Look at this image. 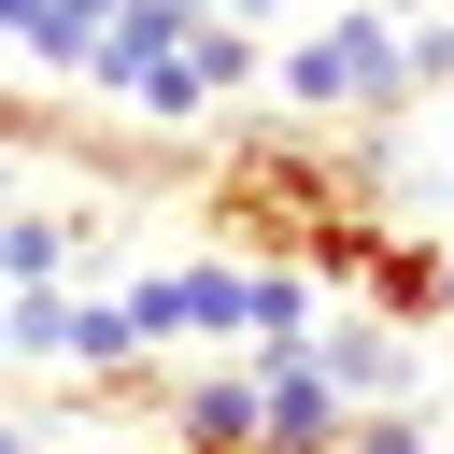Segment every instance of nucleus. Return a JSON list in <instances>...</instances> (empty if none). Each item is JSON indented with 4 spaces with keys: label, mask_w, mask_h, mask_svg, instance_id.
Returning a JSON list of instances; mask_svg holds the SVG:
<instances>
[{
    "label": "nucleus",
    "mask_w": 454,
    "mask_h": 454,
    "mask_svg": "<svg viewBox=\"0 0 454 454\" xmlns=\"http://www.w3.org/2000/svg\"><path fill=\"white\" fill-rule=\"evenodd\" d=\"M114 298H128L142 340H227V355H241V255H184V270H142V284H114Z\"/></svg>",
    "instance_id": "nucleus-2"
},
{
    "label": "nucleus",
    "mask_w": 454,
    "mask_h": 454,
    "mask_svg": "<svg viewBox=\"0 0 454 454\" xmlns=\"http://www.w3.org/2000/svg\"><path fill=\"white\" fill-rule=\"evenodd\" d=\"M312 355H326V383H340L355 411H397V397H411V326H383V312H355V298H340V326H312Z\"/></svg>",
    "instance_id": "nucleus-4"
},
{
    "label": "nucleus",
    "mask_w": 454,
    "mask_h": 454,
    "mask_svg": "<svg viewBox=\"0 0 454 454\" xmlns=\"http://www.w3.org/2000/svg\"><path fill=\"white\" fill-rule=\"evenodd\" d=\"M270 99L298 114V128H397L411 114V57H397V28L369 14V0H340L326 28H298L284 57H270Z\"/></svg>",
    "instance_id": "nucleus-1"
},
{
    "label": "nucleus",
    "mask_w": 454,
    "mask_h": 454,
    "mask_svg": "<svg viewBox=\"0 0 454 454\" xmlns=\"http://www.w3.org/2000/svg\"><path fill=\"white\" fill-rule=\"evenodd\" d=\"M255 454H270V440H255Z\"/></svg>",
    "instance_id": "nucleus-13"
},
{
    "label": "nucleus",
    "mask_w": 454,
    "mask_h": 454,
    "mask_svg": "<svg viewBox=\"0 0 454 454\" xmlns=\"http://www.w3.org/2000/svg\"><path fill=\"white\" fill-rule=\"evenodd\" d=\"M0 369H14V326H0Z\"/></svg>",
    "instance_id": "nucleus-12"
},
{
    "label": "nucleus",
    "mask_w": 454,
    "mask_h": 454,
    "mask_svg": "<svg viewBox=\"0 0 454 454\" xmlns=\"http://www.w3.org/2000/svg\"><path fill=\"white\" fill-rule=\"evenodd\" d=\"M440 326H454V255H440Z\"/></svg>",
    "instance_id": "nucleus-11"
},
{
    "label": "nucleus",
    "mask_w": 454,
    "mask_h": 454,
    "mask_svg": "<svg viewBox=\"0 0 454 454\" xmlns=\"http://www.w3.org/2000/svg\"><path fill=\"white\" fill-rule=\"evenodd\" d=\"M369 14H383V28H426V14H440V0H369Z\"/></svg>",
    "instance_id": "nucleus-10"
},
{
    "label": "nucleus",
    "mask_w": 454,
    "mask_h": 454,
    "mask_svg": "<svg viewBox=\"0 0 454 454\" xmlns=\"http://www.w3.org/2000/svg\"><path fill=\"white\" fill-rule=\"evenodd\" d=\"M440 255H454V241L383 227V241H369V270H355V312H383V326H440Z\"/></svg>",
    "instance_id": "nucleus-6"
},
{
    "label": "nucleus",
    "mask_w": 454,
    "mask_h": 454,
    "mask_svg": "<svg viewBox=\"0 0 454 454\" xmlns=\"http://www.w3.org/2000/svg\"><path fill=\"white\" fill-rule=\"evenodd\" d=\"M340 454H440V440H426V411L397 397V411H355V426H340Z\"/></svg>",
    "instance_id": "nucleus-9"
},
{
    "label": "nucleus",
    "mask_w": 454,
    "mask_h": 454,
    "mask_svg": "<svg viewBox=\"0 0 454 454\" xmlns=\"http://www.w3.org/2000/svg\"><path fill=\"white\" fill-rule=\"evenodd\" d=\"M114 14H128V0H28V28H14V57H43V71H85V57L114 43Z\"/></svg>",
    "instance_id": "nucleus-8"
},
{
    "label": "nucleus",
    "mask_w": 454,
    "mask_h": 454,
    "mask_svg": "<svg viewBox=\"0 0 454 454\" xmlns=\"http://www.w3.org/2000/svg\"><path fill=\"white\" fill-rule=\"evenodd\" d=\"M85 255H99V227H85V213H57V199H14V213H0V298L71 284Z\"/></svg>",
    "instance_id": "nucleus-7"
},
{
    "label": "nucleus",
    "mask_w": 454,
    "mask_h": 454,
    "mask_svg": "<svg viewBox=\"0 0 454 454\" xmlns=\"http://www.w3.org/2000/svg\"><path fill=\"white\" fill-rule=\"evenodd\" d=\"M270 440V369L255 355H213L170 383V454H255Z\"/></svg>",
    "instance_id": "nucleus-3"
},
{
    "label": "nucleus",
    "mask_w": 454,
    "mask_h": 454,
    "mask_svg": "<svg viewBox=\"0 0 454 454\" xmlns=\"http://www.w3.org/2000/svg\"><path fill=\"white\" fill-rule=\"evenodd\" d=\"M270 369V454H340V426H355V397L326 383V355L298 340V355H255Z\"/></svg>",
    "instance_id": "nucleus-5"
}]
</instances>
